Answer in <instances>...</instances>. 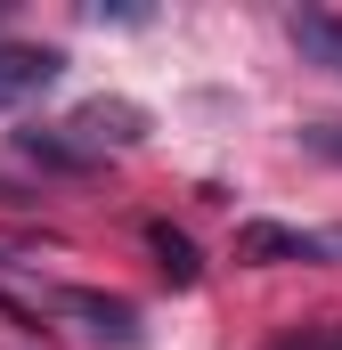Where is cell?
<instances>
[{"label": "cell", "mask_w": 342, "mask_h": 350, "mask_svg": "<svg viewBox=\"0 0 342 350\" xmlns=\"http://www.w3.org/2000/svg\"><path fill=\"white\" fill-rule=\"evenodd\" d=\"M16 147H25L33 163H49V172H90V163H98L66 122H33V131H16Z\"/></svg>", "instance_id": "obj_5"}, {"label": "cell", "mask_w": 342, "mask_h": 350, "mask_svg": "<svg viewBox=\"0 0 342 350\" xmlns=\"http://www.w3.org/2000/svg\"><path fill=\"white\" fill-rule=\"evenodd\" d=\"M334 245H342V237H334Z\"/></svg>", "instance_id": "obj_10"}, {"label": "cell", "mask_w": 342, "mask_h": 350, "mask_svg": "<svg viewBox=\"0 0 342 350\" xmlns=\"http://www.w3.org/2000/svg\"><path fill=\"white\" fill-rule=\"evenodd\" d=\"M66 131L82 139L90 155H106V147H139L147 139V106H131V98H90L66 114Z\"/></svg>", "instance_id": "obj_1"}, {"label": "cell", "mask_w": 342, "mask_h": 350, "mask_svg": "<svg viewBox=\"0 0 342 350\" xmlns=\"http://www.w3.org/2000/svg\"><path fill=\"white\" fill-rule=\"evenodd\" d=\"M57 310L90 318V334H98V342L139 350V310H131V301H114V293H57Z\"/></svg>", "instance_id": "obj_4"}, {"label": "cell", "mask_w": 342, "mask_h": 350, "mask_svg": "<svg viewBox=\"0 0 342 350\" xmlns=\"http://www.w3.org/2000/svg\"><path fill=\"white\" fill-rule=\"evenodd\" d=\"M147 253H155V269H163L171 285H196V245H187V237H179V228H171V220H147Z\"/></svg>", "instance_id": "obj_7"}, {"label": "cell", "mask_w": 342, "mask_h": 350, "mask_svg": "<svg viewBox=\"0 0 342 350\" xmlns=\"http://www.w3.org/2000/svg\"><path fill=\"white\" fill-rule=\"evenodd\" d=\"M269 350H342V318H326V326H302V334H277Z\"/></svg>", "instance_id": "obj_8"}, {"label": "cell", "mask_w": 342, "mask_h": 350, "mask_svg": "<svg viewBox=\"0 0 342 350\" xmlns=\"http://www.w3.org/2000/svg\"><path fill=\"white\" fill-rule=\"evenodd\" d=\"M326 245L310 237V228H285V220H245L237 228V261L253 269H277V261H318Z\"/></svg>", "instance_id": "obj_3"}, {"label": "cell", "mask_w": 342, "mask_h": 350, "mask_svg": "<svg viewBox=\"0 0 342 350\" xmlns=\"http://www.w3.org/2000/svg\"><path fill=\"white\" fill-rule=\"evenodd\" d=\"M302 147H310V155H326V163H342V122H310V131H302Z\"/></svg>", "instance_id": "obj_9"}, {"label": "cell", "mask_w": 342, "mask_h": 350, "mask_svg": "<svg viewBox=\"0 0 342 350\" xmlns=\"http://www.w3.org/2000/svg\"><path fill=\"white\" fill-rule=\"evenodd\" d=\"M293 49L342 74V16H326V8H302V16H293Z\"/></svg>", "instance_id": "obj_6"}, {"label": "cell", "mask_w": 342, "mask_h": 350, "mask_svg": "<svg viewBox=\"0 0 342 350\" xmlns=\"http://www.w3.org/2000/svg\"><path fill=\"white\" fill-rule=\"evenodd\" d=\"M57 74H66V49H49V41H0V106L41 98Z\"/></svg>", "instance_id": "obj_2"}]
</instances>
